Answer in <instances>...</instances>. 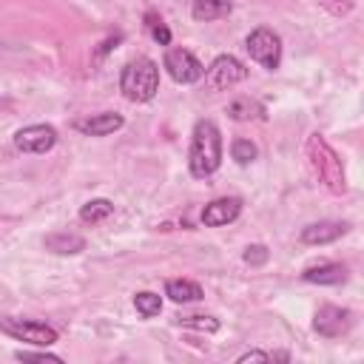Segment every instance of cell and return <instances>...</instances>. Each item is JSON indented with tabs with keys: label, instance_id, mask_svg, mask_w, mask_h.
Segmentation results:
<instances>
[{
	"label": "cell",
	"instance_id": "obj_23",
	"mask_svg": "<svg viewBox=\"0 0 364 364\" xmlns=\"http://www.w3.org/2000/svg\"><path fill=\"white\" fill-rule=\"evenodd\" d=\"M267 256H270V253H267V247H264V245H247L242 259H245L247 264L259 267V264H264V262H267Z\"/></svg>",
	"mask_w": 364,
	"mask_h": 364
},
{
	"label": "cell",
	"instance_id": "obj_17",
	"mask_svg": "<svg viewBox=\"0 0 364 364\" xmlns=\"http://www.w3.org/2000/svg\"><path fill=\"white\" fill-rule=\"evenodd\" d=\"M111 213H114V202H111V199H91V202H85V205L80 208V222H85V225H100V222H105Z\"/></svg>",
	"mask_w": 364,
	"mask_h": 364
},
{
	"label": "cell",
	"instance_id": "obj_2",
	"mask_svg": "<svg viewBox=\"0 0 364 364\" xmlns=\"http://www.w3.org/2000/svg\"><path fill=\"white\" fill-rule=\"evenodd\" d=\"M307 162L313 176L330 191V193H344L347 191V176H344V165L338 159V154L330 148V142L321 134H310L307 136Z\"/></svg>",
	"mask_w": 364,
	"mask_h": 364
},
{
	"label": "cell",
	"instance_id": "obj_5",
	"mask_svg": "<svg viewBox=\"0 0 364 364\" xmlns=\"http://www.w3.org/2000/svg\"><path fill=\"white\" fill-rule=\"evenodd\" d=\"M245 48H247L250 60H256L267 71H276L279 63H282V37L273 28H264V26L262 28H253L245 37Z\"/></svg>",
	"mask_w": 364,
	"mask_h": 364
},
{
	"label": "cell",
	"instance_id": "obj_22",
	"mask_svg": "<svg viewBox=\"0 0 364 364\" xmlns=\"http://www.w3.org/2000/svg\"><path fill=\"white\" fill-rule=\"evenodd\" d=\"M182 327H193V330H202V333H216L219 330V321L213 316H188V318H179Z\"/></svg>",
	"mask_w": 364,
	"mask_h": 364
},
{
	"label": "cell",
	"instance_id": "obj_11",
	"mask_svg": "<svg viewBox=\"0 0 364 364\" xmlns=\"http://www.w3.org/2000/svg\"><path fill=\"white\" fill-rule=\"evenodd\" d=\"M125 125L122 114H114V111H102V114H94L88 119H80L77 122V131L88 134V136H108L114 131H119Z\"/></svg>",
	"mask_w": 364,
	"mask_h": 364
},
{
	"label": "cell",
	"instance_id": "obj_21",
	"mask_svg": "<svg viewBox=\"0 0 364 364\" xmlns=\"http://www.w3.org/2000/svg\"><path fill=\"white\" fill-rule=\"evenodd\" d=\"M230 156H233L239 165H247V162H253V159L259 156V148H256L250 139H233V145H230Z\"/></svg>",
	"mask_w": 364,
	"mask_h": 364
},
{
	"label": "cell",
	"instance_id": "obj_7",
	"mask_svg": "<svg viewBox=\"0 0 364 364\" xmlns=\"http://www.w3.org/2000/svg\"><path fill=\"white\" fill-rule=\"evenodd\" d=\"M162 65H165V71L171 74V80H176V82H182V85L199 82L202 74H205V65H202L188 48H168Z\"/></svg>",
	"mask_w": 364,
	"mask_h": 364
},
{
	"label": "cell",
	"instance_id": "obj_3",
	"mask_svg": "<svg viewBox=\"0 0 364 364\" xmlns=\"http://www.w3.org/2000/svg\"><path fill=\"white\" fill-rule=\"evenodd\" d=\"M119 91L131 102L154 100L159 91V65L151 57H136V60L125 63V68L119 74Z\"/></svg>",
	"mask_w": 364,
	"mask_h": 364
},
{
	"label": "cell",
	"instance_id": "obj_25",
	"mask_svg": "<svg viewBox=\"0 0 364 364\" xmlns=\"http://www.w3.org/2000/svg\"><path fill=\"white\" fill-rule=\"evenodd\" d=\"M245 361H273V353H267V350H247V353H242L236 358V364H245Z\"/></svg>",
	"mask_w": 364,
	"mask_h": 364
},
{
	"label": "cell",
	"instance_id": "obj_14",
	"mask_svg": "<svg viewBox=\"0 0 364 364\" xmlns=\"http://www.w3.org/2000/svg\"><path fill=\"white\" fill-rule=\"evenodd\" d=\"M230 11H233L230 0H193V6H191V17L199 20V23H210V20L228 17Z\"/></svg>",
	"mask_w": 364,
	"mask_h": 364
},
{
	"label": "cell",
	"instance_id": "obj_8",
	"mask_svg": "<svg viewBox=\"0 0 364 364\" xmlns=\"http://www.w3.org/2000/svg\"><path fill=\"white\" fill-rule=\"evenodd\" d=\"M353 327V313L347 307H338V304H324L316 310V318H313V330L324 338H338L344 336L347 330Z\"/></svg>",
	"mask_w": 364,
	"mask_h": 364
},
{
	"label": "cell",
	"instance_id": "obj_6",
	"mask_svg": "<svg viewBox=\"0 0 364 364\" xmlns=\"http://www.w3.org/2000/svg\"><path fill=\"white\" fill-rule=\"evenodd\" d=\"M205 85L210 91H225V88H233L239 85L245 77H247V65L233 57V54H219L208 68H205Z\"/></svg>",
	"mask_w": 364,
	"mask_h": 364
},
{
	"label": "cell",
	"instance_id": "obj_13",
	"mask_svg": "<svg viewBox=\"0 0 364 364\" xmlns=\"http://www.w3.org/2000/svg\"><path fill=\"white\" fill-rule=\"evenodd\" d=\"M301 279L310 284H341V282H347V267L338 262H321V264L304 267Z\"/></svg>",
	"mask_w": 364,
	"mask_h": 364
},
{
	"label": "cell",
	"instance_id": "obj_4",
	"mask_svg": "<svg viewBox=\"0 0 364 364\" xmlns=\"http://www.w3.org/2000/svg\"><path fill=\"white\" fill-rule=\"evenodd\" d=\"M0 333L17 338V341H26V344H34V347H51L57 341V330L46 321H37V318H17V316H3L0 318Z\"/></svg>",
	"mask_w": 364,
	"mask_h": 364
},
{
	"label": "cell",
	"instance_id": "obj_24",
	"mask_svg": "<svg viewBox=\"0 0 364 364\" xmlns=\"http://www.w3.org/2000/svg\"><path fill=\"white\" fill-rule=\"evenodd\" d=\"M14 355H17L20 361H31V358H34V361H63L57 353H48V350H17Z\"/></svg>",
	"mask_w": 364,
	"mask_h": 364
},
{
	"label": "cell",
	"instance_id": "obj_1",
	"mask_svg": "<svg viewBox=\"0 0 364 364\" xmlns=\"http://www.w3.org/2000/svg\"><path fill=\"white\" fill-rule=\"evenodd\" d=\"M222 165V134L210 119H199L193 125L191 151H188V168L196 179H205L216 173Z\"/></svg>",
	"mask_w": 364,
	"mask_h": 364
},
{
	"label": "cell",
	"instance_id": "obj_16",
	"mask_svg": "<svg viewBox=\"0 0 364 364\" xmlns=\"http://www.w3.org/2000/svg\"><path fill=\"white\" fill-rule=\"evenodd\" d=\"M165 296H168L171 301H176V304H185V301H199L205 293H202V287H199L196 282H191V279H171V282L165 284Z\"/></svg>",
	"mask_w": 364,
	"mask_h": 364
},
{
	"label": "cell",
	"instance_id": "obj_12",
	"mask_svg": "<svg viewBox=\"0 0 364 364\" xmlns=\"http://www.w3.org/2000/svg\"><path fill=\"white\" fill-rule=\"evenodd\" d=\"M350 230L347 222H313L301 230V242L304 245H327V242H336L338 236H344Z\"/></svg>",
	"mask_w": 364,
	"mask_h": 364
},
{
	"label": "cell",
	"instance_id": "obj_15",
	"mask_svg": "<svg viewBox=\"0 0 364 364\" xmlns=\"http://www.w3.org/2000/svg\"><path fill=\"white\" fill-rule=\"evenodd\" d=\"M46 247L60 253V256H74V253L85 250V239L77 233H68V230H57V233L46 236Z\"/></svg>",
	"mask_w": 364,
	"mask_h": 364
},
{
	"label": "cell",
	"instance_id": "obj_10",
	"mask_svg": "<svg viewBox=\"0 0 364 364\" xmlns=\"http://www.w3.org/2000/svg\"><path fill=\"white\" fill-rule=\"evenodd\" d=\"M239 213H242V199H236V196H219V199H213V202H208L202 208V216L199 219H202L205 228H222V225L236 222Z\"/></svg>",
	"mask_w": 364,
	"mask_h": 364
},
{
	"label": "cell",
	"instance_id": "obj_9",
	"mask_svg": "<svg viewBox=\"0 0 364 364\" xmlns=\"http://www.w3.org/2000/svg\"><path fill=\"white\" fill-rule=\"evenodd\" d=\"M57 145V131L46 122H37V125H26L14 134V148L23 151V154H46Z\"/></svg>",
	"mask_w": 364,
	"mask_h": 364
},
{
	"label": "cell",
	"instance_id": "obj_20",
	"mask_svg": "<svg viewBox=\"0 0 364 364\" xmlns=\"http://www.w3.org/2000/svg\"><path fill=\"white\" fill-rule=\"evenodd\" d=\"M145 26H148L151 37H154L159 46H168V43H171V31H168V26L162 23V17H159L156 11H148V14H145Z\"/></svg>",
	"mask_w": 364,
	"mask_h": 364
},
{
	"label": "cell",
	"instance_id": "obj_26",
	"mask_svg": "<svg viewBox=\"0 0 364 364\" xmlns=\"http://www.w3.org/2000/svg\"><path fill=\"white\" fill-rule=\"evenodd\" d=\"M119 40H122V34H111V37H105V40L100 43V48L94 51V60H102V57H105V54H108Z\"/></svg>",
	"mask_w": 364,
	"mask_h": 364
},
{
	"label": "cell",
	"instance_id": "obj_27",
	"mask_svg": "<svg viewBox=\"0 0 364 364\" xmlns=\"http://www.w3.org/2000/svg\"><path fill=\"white\" fill-rule=\"evenodd\" d=\"M333 14H347L353 9V0H321Z\"/></svg>",
	"mask_w": 364,
	"mask_h": 364
},
{
	"label": "cell",
	"instance_id": "obj_18",
	"mask_svg": "<svg viewBox=\"0 0 364 364\" xmlns=\"http://www.w3.org/2000/svg\"><path fill=\"white\" fill-rule=\"evenodd\" d=\"M228 117L236 119V122H245V119H256V117H264V108L256 102V100H247V97H239L228 105Z\"/></svg>",
	"mask_w": 364,
	"mask_h": 364
},
{
	"label": "cell",
	"instance_id": "obj_19",
	"mask_svg": "<svg viewBox=\"0 0 364 364\" xmlns=\"http://www.w3.org/2000/svg\"><path fill=\"white\" fill-rule=\"evenodd\" d=\"M134 307H136V313H139L142 318H154V316H159V310H162V299H159V293L142 290V293L134 296Z\"/></svg>",
	"mask_w": 364,
	"mask_h": 364
}]
</instances>
